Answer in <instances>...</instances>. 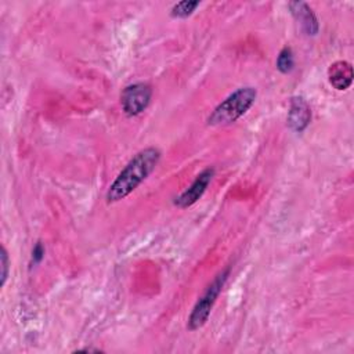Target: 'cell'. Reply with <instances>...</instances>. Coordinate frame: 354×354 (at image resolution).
<instances>
[{
	"mask_svg": "<svg viewBox=\"0 0 354 354\" xmlns=\"http://www.w3.org/2000/svg\"><path fill=\"white\" fill-rule=\"evenodd\" d=\"M159 159L160 151L155 147H148L137 152L108 188L106 202L115 203L130 195L153 171Z\"/></svg>",
	"mask_w": 354,
	"mask_h": 354,
	"instance_id": "cell-1",
	"label": "cell"
},
{
	"mask_svg": "<svg viewBox=\"0 0 354 354\" xmlns=\"http://www.w3.org/2000/svg\"><path fill=\"white\" fill-rule=\"evenodd\" d=\"M256 95V88L250 86L235 90L213 109V112L207 118V124L225 126L236 122L253 105Z\"/></svg>",
	"mask_w": 354,
	"mask_h": 354,
	"instance_id": "cell-2",
	"label": "cell"
},
{
	"mask_svg": "<svg viewBox=\"0 0 354 354\" xmlns=\"http://www.w3.org/2000/svg\"><path fill=\"white\" fill-rule=\"evenodd\" d=\"M228 275H230V268H225L221 272H218L214 277V279L212 281V283L206 288L203 295L198 299V301L195 303V306L189 314V318H188V329L189 330H196L206 324V321L212 313V308L228 279Z\"/></svg>",
	"mask_w": 354,
	"mask_h": 354,
	"instance_id": "cell-3",
	"label": "cell"
},
{
	"mask_svg": "<svg viewBox=\"0 0 354 354\" xmlns=\"http://www.w3.org/2000/svg\"><path fill=\"white\" fill-rule=\"evenodd\" d=\"M151 95H152V88L148 83H134L127 86L120 95V104H122L123 112L127 116L140 115L149 105Z\"/></svg>",
	"mask_w": 354,
	"mask_h": 354,
	"instance_id": "cell-4",
	"label": "cell"
},
{
	"mask_svg": "<svg viewBox=\"0 0 354 354\" xmlns=\"http://www.w3.org/2000/svg\"><path fill=\"white\" fill-rule=\"evenodd\" d=\"M214 176V169L213 167H206L203 169L192 181V184L183 191L176 199H174V205L180 209H185L192 206L195 202H198V199L202 198V195L205 194V191L207 189L212 178Z\"/></svg>",
	"mask_w": 354,
	"mask_h": 354,
	"instance_id": "cell-5",
	"label": "cell"
},
{
	"mask_svg": "<svg viewBox=\"0 0 354 354\" xmlns=\"http://www.w3.org/2000/svg\"><path fill=\"white\" fill-rule=\"evenodd\" d=\"M311 122V109L303 97H293L288 112V124L296 131L301 133Z\"/></svg>",
	"mask_w": 354,
	"mask_h": 354,
	"instance_id": "cell-6",
	"label": "cell"
},
{
	"mask_svg": "<svg viewBox=\"0 0 354 354\" xmlns=\"http://www.w3.org/2000/svg\"><path fill=\"white\" fill-rule=\"evenodd\" d=\"M353 77L354 72L348 61L340 59L330 64V66L328 68V80L330 86L336 90H347L353 83Z\"/></svg>",
	"mask_w": 354,
	"mask_h": 354,
	"instance_id": "cell-7",
	"label": "cell"
},
{
	"mask_svg": "<svg viewBox=\"0 0 354 354\" xmlns=\"http://www.w3.org/2000/svg\"><path fill=\"white\" fill-rule=\"evenodd\" d=\"M289 8L293 17L300 22L304 32L310 36H315L318 33V21L310 6L304 1H292L289 3Z\"/></svg>",
	"mask_w": 354,
	"mask_h": 354,
	"instance_id": "cell-8",
	"label": "cell"
},
{
	"mask_svg": "<svg viewBox=\"0 0 354 354\" xmlns=\"http://www.w3.org/2000/svg\"><path fill=\"white\" fill-rule=\"evenodd\" d=\"M199 4H201V1H198V0H194V1L184 0V1L174 4L171 7L170 14L173 18H187L196 10V7H199Z\"/></svg>",
	"mask_w": 354,
	"mask_h": 354,
	"instance_id": "cell-9",
	"label": "cell"
},
{
	"mask_svg": "<svg viewBox=\"0 0 354 354\" xmlns=\"http://www.w3.org/2000/svg\"><path fill=\"white\" fill-rule=\"evenodd\" d=\"M295 66V58L290 47H283L277 58V69L281 73H289Z\"/></svg>",
	"mask_w": 354,
	"mask_h": 354,
	"instance_id": "cell-10",
	"label": "cell"
},
{
	"mask_svg": "<svg viewBox=\"0 0 354 354\" xmlns=\"http://www.w3.org/2000/svg\"><path fill=\"white\" fill-rule=\"evenodd\" d=\"M8 268H10V261H8V253L4 246H1V282L0 285L4 286L6 279L8 277Z\"/></svg>",
	"mask_w": 354,
	"mask_h": 354,
	"instance_id": "cell-11",
	"label": "cell"
},
{
	"mask_svg": "<svg viewBox=\"0 0 354 354\" xmlns=\"http://www.w3.org/2000/svg\"><path fill=\"white\" fill-rule=\"evenodd\" d=\"M43 257H44V248H43V245L40 242H37L36 246L32 250V263L33 264H39Z\"/></svg>",
	"mask_w": 354,
	"mask_h": 354,
	"instance_id": "cell-12",
	"label": "cell"
}]
</instances>
